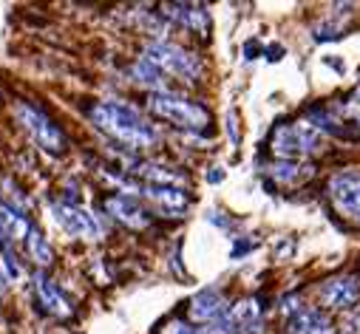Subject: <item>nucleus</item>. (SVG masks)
Returning a JSON list of instances; mask_svg holds the SVG:
<instances>
[{
	"label": "nucleus",
	"instance_id": "20e7f679",
	"mask_svg": "<svg viewBox=\"0 0 360 334\" xmlns=\"http://www.w3.org/2000/svg\"><path fill=\"white\" fill-rule=\"evenodd\" d=\"M15 116L23 125V131L40 145V150H46L49 156H63L68 147V139L63 133V128L40 108L32 102H18L15 105Z\"/></svg>",
	"mask_w": 360,
	"mask_h": 334
},
{
	"label": "nucleus",
	"instance_id": "7ed1b4c3",
	"mask_svg": "<svg viewBox=\"0 0 360 334\" xmlns=\"http://www.w3.org/2000/svg\"><path fill=\"white\" fill-rule=\"evenodd\" d=\"M323 133L312 125V122H292V125H278L269 136V147L276 156H281L284 161H295L301 156L318 153L323 150Z\"/></svg>",
	"mask_w": 360,
	"mask_h": 334
},
{
	"label": "nucleus",
	"instance_id": "9b49d317",
	"mask_svg": "<svg viewBox=\"0 0 360 334\" xmlns=\"http://www.w3.org/2000/svg\"><path fill=\"white\" fill-rule=\"evenodd\" d=\"M227 312H230V306H227L224 295L216 292V289H202V292L191 300V320H196V323H210V326H213V323L221 320Z\"/></svg>",
	"mask_w": 360,
	"mask_h": 334
},
{
	"label": "nucleus",
	"instance_id": "f8f14e48",
	"mask_svg": "<svg viewBox=\"0 0 360 334\" xmlns=\"http://www.w3.org/2000/svg\"><path fill=\"white\" fill-rule=\"evenodd\" d=\"M142 193L148 201L156 204V210H162L167 215H182L191 204V199L182 187H170V185H148Z\"/></svg>",
	"mask_w": 360,
	"mask_h": 334
},
{
	"label": "nucleus",
	"instance_id": "423d86ee",
	"mask_svg": "<svg viewBox=\"0 0 360 334\" xmlns=\"http://www.w3.org/2000/svg\"><path fill=\"white\" fill-rule=\"evenodd\" d=\"M51 215L57 221V227L63 232H68L71 238H85V241H97L103 238L105 227L100 224L97 215H91L88 210L77 207L74 201H54L51 204Z\"/></svg>",
	"mask_w": 360,
	"mask_h": 334
},
{
	"label": "nucleus",
	"instance_id": "f03ea898",
	"mask_svg": "<svg viewBox=\"0 0 360 334\" xmlns=\"http://www.w3.org/2000/svg\"><path fill=\"white\" fill-rule=\"evenodd\" d=\"M148 111L165 122H173L188 131H207L210 128V111L202 102H193L188 97H179L170 91L150 94L148 97Z\"/></svg>",
	"mask_w": 360,
	"mask_h": 334
},
{
	"label": "nucleus",
	"instance_id": "a211bd4d",
	"mask_svg": "<svg viewBox=\"0 0 360 334\" xmlns=\"http://www.w3.org/2000/svg\"><path fill=\"white\" fill-rule=\"evenodd\" d=\"M269 176L284 182V185H295V182L312 176V167L309 164H298V161H278V164L269 167Z\"/></svg>",
	"mask_w": 360,
	"mask_h": 334
},
{
	"label": "nucleus",
	"instance_id": "39448f33",
	"mask_svg": "<svg viewBox=\"0 0 360 334\" xmlns=\"http://www.w3.org/2000/svg\"><path fill=\"white\" fill-rule=\"evenodd\" d=\"M145 60L153 62L162 74H173L185 82H196L202 76V62L193 51L182 48V46H173V43H148L145 46Z\"/></svg>",
	"mask_w": 360,
	"mask_h": 334
},
{
	"label": "nucleus",
	"instance_id": "2eb2a0df",
	"mask_svg": "<svg viewBox=\"0 0 360 334\" xmlns=\"http://www.w3.org/2000/svg\"><path fill=\"white\" fill-rule=\"evenodd\" d=\"M290 334H329V320L318 309H301L290 317Z\"/></svg>",
	"mask_w": 360,
	"mask_h": 334
},
{
	"label": "nucleus",
	"instance_id": "412c9836",
	"mask_svg": "<svg viewBox=\"0 0 360 334\" xmlns=\"http://www.w3.org/2000/svg\"><path fill=\"white\" fill-rule=\"evenodd\" d=\"M207 179H210V182H221V179H224V173H221V167H213V173H210Z\"/></svg>",
	"mask_w": 360,
	"mask_h": 334
},
{
	"label": "nucleus",
	"instance_id": "ddd939ff",
	"mask_svg": "<svg viewBox=\"0 0 360 334\" xmlns=\"http://www.w3.org/2000/svg\"><path fill=\"white\" fill-rule=\"evenodd\" d=\"M360 298V286L354 278H332L321 286V300L329 306V309H349L354 306Z\"/></svg>",
	"mask_w": 360,
	"mask_h": 334
},
{
	"label": "nucleus",
	"instance_id": "f3484780",
	"mask_svg": "<svg viewBox=\"0 0 360 334\" xmlns=\"http://www.w3.org/2000/svg\"><path fill=\"white\" fill-rule=\"evenodd\" d=\"M26 253H29V258H32L40 269L51 267V261H54V249L49 246L46 235H43L37 227H32V232L26 235Z\"/></svg>",
	"mask_w": 360,
	"mask_h": 334
},
{
	"label": "nucleus",
	"instance_id": "f257e3e1",
	"mask_svg": "<svg viewBox=\"0 0 360 334\" xmlns=\"http://www.w3.org/2000/svg\"><path fill=\"white\" fill-rule=\"evenodd\" d=\"M88 119H91L103 133H108L114 142L125 145L128 150H145L150 145H156L159 133L156 128L131 105L117 102V100H105L88 108Z\"/></svg>",
	"mask_w": 360,
	"mask_h": 334
},
{
	"label": "nucleus",
	"instance_id": "0eeeda50",
	"mask_svg": "<svg viewBox=\"0 0 360 334\" xmlns=\"http://www.w3.org/2000/svg\"><path fill=\"white\" fill-rule=\"evenodd\" d=\"M329 196L346 218L360 224V173H338L329 182Z\"/></svg>",
	"mask_w": 360,
	"mask_h": 334
},
{
	"label": "nucleus",
	"instance_id": "aec40b11",
	"mask_svg": "<svg viewBox=\"0 0 360 334\" xmlns=\"http://www.w3.org/2000/svg\"><path fill=\"white\" fill-rule=\"evenodd\" d=\"M165 334H207V328H196L193 323H185V320H176L165 328Z\"/></svg>",
	"mask_w": 360,
	"mask_h": 334
},
{
	"label": "nucleus",
	"instance_id": "dca6fc26",
	"mask_svg": "<svg viewBox=\"0 0 360 334\" xmlns=\"http://www.w3.org/2000/svg\"><path fill=\"white\" fill-rule=\"evenodd\" d=\"M131 76H134V82H139V86L150 88L153 94L167 91V86H165V74H162L153 62H148L145 57H142V60H136V62L131 65Z\"/></svg>",
	"mask_w": 360,
	"mask_h": 334
},
{
	"label": "nucleus",
	"instance_id": "5701e85b",
	"mask_svg": "<svg viewBox=\"0 0 360 334\" xmlns=\"http://www.w3.org/2000/svg\"><path fill=\"white\" fill-rule=\"evenodd\" d=\"M354 326H357V328H360V314H357V320H354Z\"/></svg>",
	"mask_w": 360,
	"mask_h": 334
},
{
	"label": "nucleus",
	"instance_id": "1a4fd4ad",
	"mask_svg": "<svg viewBox=\"0 0 360 334\" xmlns=\"http://www.w3.org/2000/svg\"><path fill=\"white\" fill-rule=\"evenodd\" d=\"M105 210H108L120 224H125V227H131V229H145V227L150 224L148 210H145L136 199H131V196H108V199H105Z\"/></svg>",
	"mask_w": 360,
	"mask_h": 334
},
{
	"label": "nucleus",
	"instance_id": "4468645a",
	"mask_svg": "<svg viewBox=\"0 0 360 334\" xmlns=\"http://www.w3.org/2000/svg\"><path fill=\"white\" fill-rule=\"evenodd\" d=\"M0 229H4V235L12 238V241H18V238L26 241V235L32 232V224L18 207H12V204H6L4 199H0Z\"/></svg>",
	"mask_w": 360,
	"mask_h": 334
},
{
	"label": "nucleus",
	"instance_id": "6ab92c4d",
	"mask_svg": "<svg viewBox=\"0 0 360 334\" xmlns=\"http://www.w3.org/2000/svg\"><path fill=\"white\" fill-rule=\"evenodd\" d=\"M0 264H4L6 281H20V278H23V267H20V261H18V255L12 253L9 243L0 246Z\"/></svg>",
	"mask_w": 360,
	"mask_h": 334
},
{
	"label": "nucleus",
	"instance_id": "4be33fe9",
	"mask_svg": "<svg viewBox=\"0 0 360 334\" xmlns=\"http://www.w3.org/2000/svg\"><path fill=\"white\" fill-rule=\"evenodd\" d=\"M352 105L360 108V82H357V88H354V94H352Z\"/></svg>",
	"mask_w": 360,
	"mask_h": 334
},
{
	"label": "nucleus",
	"instance_id": "6e6552de",
	"mask_svg": "<svg viewBox=\"0 0 360 334\" xmlns=\"http://www.w3.org/2000/svg\"><path fill=\"white\" fill-rule=\"evenodd\" d=\"M32 283H34V300L40 303L43 312H49L54 317H71L74 314V306L65 300V295L60 292V286L51 278H46L43 272H34Z\"/></svg>",
	"mask_w": 360,
	"mask_h": 334
},
{
	"label": "nucleus",
	"instance_id": "9d476101",
	"mask_svg": "<svg viewBox=\"0 0 360 334\" xmlns=\"http://www.w3.org/2000/svg\"><path fill=\"white\" fill-rule=\"evenodd\" d=\"M162 9H165V18L167 20H176L179 26H185V29L207 37V32H210V15H207L205 6H196V4H167Z\"/></svg>",
	"mask_w": 360,
	"mask_h": 334
}]
</instances>
